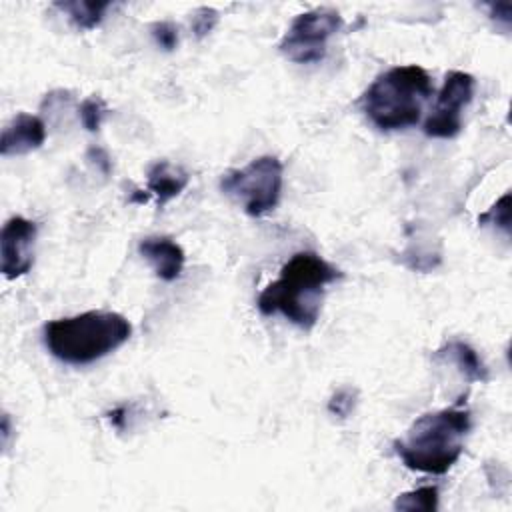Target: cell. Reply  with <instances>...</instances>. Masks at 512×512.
<instances>
[{"label":"cell","instance_id":"cell-6","mask_svg":"<svg viewBox=\"0 0 512 512\" xmlns=\"http://www.w3.org/2000/svg\"><path fill=\"white\" fill-rule=\"evenodd\" d=\"M342 28V16L334 8H312L298 14L286 34L282 36L278 50L284 58L296 64H316L324 60L328 40Z\"/></svg>","mask_w":512,"mask_h":512},{"label":"cell","instance_id":"cell-17","mask_svg":"<svg viewBox=\"0 0 512 512\" xmlns=\"http://www.w3.org/2000/svg\"><path fill=\"white\" fill-rule=\"evenodd\" d=\"M150 34L154 38V42L166 50V52H172L178 48V28L168 22V20H160V22H154L150 26Z\"/></svg>","mask_w":512,"mask_h":512},{"label":"cell","instance_id":"cell-4","mask_svg":"<svg viewBox=\"0 0 512 512\" xmlns=\"http://www.w3.org/2000/svg\"><path fill=\"white\" fill-rule=\"evenodd\" d=\"M432 94L430 74L418 64H404L382 72L360 96V108L378 130L396 132L420 122Z\"/></svg>","mask_w":512,"mask_h":512},{"label":"cell","instance_id":"cell-16","mask_svg":"<svg viewBox=\"0 0 512 512\" xmlns=\"http://www.w3.org/2000/svg\"><path fill=\"white\" fill-rule=\"evenodd\" d=\"M356 402H358V392L356 388H350V386H344V388H338L330 400H328V412L332 416H338V418H348L354 408H356Z\"/></svg>","mask_w":512,"mask_h":512},{"label":"cell","instance_id":"cell-15","mask_svg":"<svg viewBox=\"0 0 512 512\" xmlns=\"http://www.w3.org/2000/svg\"><path fill=\"white\" fill-rule=\"evenodd\" d=\"M108 112H110V110H108L106 102H104L100 96H96V94L84 98V100L80 102V106H78L80 122H82V126H84L88 132H98L100 126H102V122H104V118L108 116Z\"/></svg>","mask_w":512,"mask_h":512},{"label":"cell","instance_id":"cell-10","mask_svg":"<svg viewBox=\"0 0 512 512\" xmlns=\"http://www.w3.org/2000/svg\"><path fill=\"white\" fill-rule=\"evenodd\" d=\"M138 252L150 262L154 274L164 282H174L180 278L186 254L178 242L168 236H148L138 242Z\"/></svg>","mask_w":512,"mask_h":512},{"label":"cell","instance_id":"cell-18","mask_svg":"<svg viewBox=\"0 0 512 512\" xmlns=\"http://www.w3.org/2000/svg\"><path fill=\"white\" fill-rule=\"evenodd\" d=\"M216 22H218V12H216L214 8H208V6H200L198 10H194L190 26H192V32H194V36H196L198 40H202L204 36H208V34L214 30Z\"/></svg>","mask_w":512,"mask_h":512},{"label":"cell","instance_id":"cell-13","mask_svg":"<svg viewBox=\"0 0 512 512\" xmlns=\"http://www.w3.org/2000/svg\"><path fill=\"white\" fill-rule=\"evenodd\" d=\"M60 12H64L72 26L78 30H92L96 28L106 10L110 8V2H88V0H72V2H56L54 4Z\"/></svg>","mask_w":512,"mask_h":512},{"label":"cell","instance_id":"cell-5","mask_svg":"<svg viewBox=\"0 0 512 512\" xmlns=\"http://www.w3.org/2000/svg\"><path fill=\"white\" fill-rule=\"evenodd\" d=\"M284 166L276 156H258L244 168L226 170L220 178V190L238 200L248 216L272 212L282 196Z\"/></svg>","mask_w":512,"mask_h":512},{"label":"cell","instance_id":"cell-14","mask_svg":"<svg viewBox=\"0 0 512 512\" xmlns=\"http://www.w3.org/2000/svg\"><path fill=\"white\" fill-rule=\"evenodd\" d=\"M394 508L406 510V512H414V510L434 512V510H438V488L436 486H420L410 492H404L394 500Z\"/></svg>","mask_w":512,"mask_h":512},{"label":"cell","instance_id":"cell-7","mask_svg":"<svg viewBox=\"0 0 512 512\" xmlns=\"http://www.w3.org/2000/svg\"><path fill=\"white\" fill-rule=\"evenodd\" d=\"M474 76L462 70H450L436 96V106L422 124L430 138H454L462 130V110L472 102Z\"/></svg>","mask_w":512,"mask_h":512},{"label":"cell","instance_id":"cell-9","mask_svg":"<svg viewBox=\"0 0 512 512\" xmlns=\"http://www.w3.org/2000/svg\"><path fill=\"white\" fill-rule=\"evenodd\" d=\"M46 140V124L40 116L18 112L2 130L0 154L2 156H22L38 150Z\"/></svg>","mask_w":512,"mask_h":512},{"label":"cell","instance_id":"cell-1","mask_svg":"<svg viewBox=\"0 0 512 512\" xmlns=\"http://www.w3.org/2000/svg\"><path fill=\"white\" fill-rule=\"evenodd\" d=\"M344 272L316 252H296L282 266L280 276L256 298V308L264 316L282 314L302 330L316 326L322 296L328 284L340 280Z\"/></svg>","mask_w":512,"mask_h":512},{"label":"cell","instance_id":"cell-2","mask_svg":"<svg viewBox=\"0 0 512 512\" xmlns=\"http://www.w3.org/2000/svg\"><path fill=\"white\" fill-rule=\"evenodd\" d=\"M470 430L472 412L466 398H458L448 408L416 418L406 434L392 442V448L408 470L446 474L462 456Z\"/></svg>","mask_w":512,"mask_h":512},{"label":"cell","instance_id":"cell-21","mask_svg":"<svg viewBox=\"0 0 512 512\" xmlns=\"http://www.w3.org/2000/svg\"><path fill=\"white\" fill-rule=\"evenodd\" d=\"M108 418H110V422H112V426H116V428H124V420H126V408L124 406H120V408H114L112 412H108Z\"/></svg>","mask_w":512,"mask_h":512},{"label":"cell","instance_id":"cell-20","mask_svg":"<svg viewBox=\"0 0 512 512\" xmlns=\"http://www.w3.org/2000/svg\"><path fill=\"white\" fill-rule=\"evenodd\" d=\"M86 156H88V160H92V162L96 164V168H98L104 176H108V174L112 172V160H110V156H108V152H106L104 148L92 146V148H88Z\"/></svg>","mask_w":512,"mask_h":512},{"label":"cell","instance_id":"cell-19","mask_svg":"<svg viewBox=\"0 0 512 512\" xmlns=\"http://www.w3.org/2000/svg\"><path fill=\"white\" fill-rule=\"evenodd\" d=\"M508 204H510V194L506 192L486 214L478 216V222L486 224L490 220L494 226L498 224L500 228H504L508 232V224H510V208H508Z\"/></svg>","mask_w":512,"mask_h":512},{"label":"cell","instance_id":"cell-3","mask_svg":"<svg viewBox=\"0 0 512 512\" xmlns=\"http://www.w3.org/2000/svg\"><path fill=\"white\" fill-rule=\"evenodd\" d=\"M132 336L126 316L106 310H88L76 316L56 318L42 326L46 350L60 362L72 366L92 364Z\"/></svg>","mask_w":512,"mask_h":512},{"label":"cell","instance_id":"cell-8","mask_svg":"<svg viewBox=\"0 0 512 512\" xmlns=\"http://www.w3.org/2000/svg\"><path fill=\"white\" fill-rule=\"evenodd\" d=\"M36 234V222L24 216H12L4 222L0 232V270L4 278L16 280L32 270Z\"/></svg>","mask_w":512,"mask_h":512},{"label":"cell","instance_id":"cell-12","mask_svg":"<svg viewBox=\"0 0 512 512\" xmlns=\"http://www.w3.org/2000/svg\"><path fill=\"white\" fill-rule=\"evenodd\" d=\"M434 358H440L444 362H450L458 368V372L468 380V382H488L490 374L478 352L464 340H448L442 348L434 352Z\"/></svg>","mask_w":512,"mask_h":512},{"label":"cell","instance_id":"cell-11","mask_svg":"<svg viewBox=\"0 0 512 512\" xmlns=\"http://www.w3.org/2000/svg\"><path fill=\"white\" fill-rule=\"evenodd\" d=\"M190 182V176L184 168L174 166L168 160L154 162L146 172V190L156 198L158 208L166 206L172 198H176Z\"/></svg>","mask_w":512,"mask_h":512}]
</instances>
